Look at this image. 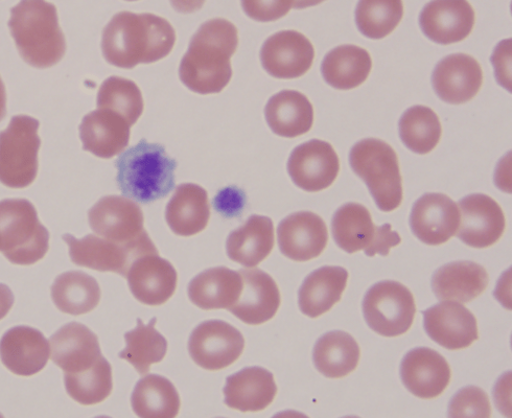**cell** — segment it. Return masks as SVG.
I'll return each instance as SVG.
<instances>
[{
    "instance_id": "3",
    "label": "cell",
    "mask_w": 512,
    "mask_h": 418,
    "mask_svg": "<svg viewBox=\"0 0 512 418\" xmlns=\"http://www.w3.org/2000/svg\"><path fill=\"white\" fill-rule=\"evenodd\" d=\"M9 28L21 58L29 65L49 68L64 57L66 41L55 5L41 0L20 2L11 10Z\"/></svg>"
},
{
    "instance_id": "13",
    "label": "cell",
    "mask_w": 512,
    "mask_h": 418,
    "mask_svg": "<svg viewBox=\"0 0 512 418\" xmlns=\"http://www.w3.org/2000/svg\"><path fill=\"white\" fill-rule=\"evenodd\" d=\"M457 238L473 248L496 244L504 234L506 221L501 206L490 196L473 194L459 201Z\"/></svg>"
},
{
    "instance_id": "20",
    "label": "cell",
    "mask_w": 512,
    "mask_h": 418,
    "mask_svg": "<svg viewBox=\"0 0 512 418\" xmlns=\"http://www.w3.org/2000/svg\"><path fill=\"white\" fill-rule=\"evenodd\" d=\"M133 296L147 306H161L174 295L178 275L174 266L150 253L136 259L126 276Z\"/></svg>"
},
{
    "instance_id": "26",
    "label": "cell",
    "mask_w": 512,
    "mask_h": 418,
    "mask_svg": "<svg viewBox=\"0 0 512 418\" xmlns=\"http://www.w3.org/2000/svg\"><path fill=\"white\" fill-rule=\"evenodd\" d=\"M277 386L273 375L263 367H247L226 379L224 403L242 412H259L274 401Z\"/></svg>"
},
{
    "instance_id": "39",
    "label": "cell",
    "mask_w": 512,
    "mask_h": 418,
    "mask_svg": "<svg viewBox=\"0 0 512 418\" xmlns=\"http://www.w3.org/2000/svg\"><path fill=\"white\" fill-rule=\"evenodd\" d=\"M403 144L416 154H428L438 145L442 133L437 114L429 107L407 109L399 123Z\"/></svg>"
},
{
    "instance_id": "35",
    "label": "cell",
    "mask_w": 512,
    "mask_h": 418,
    "mask_svg": "<svg viewBox=\"0 0 512 418\" xmlns=\"http://www.w3.org/2000/svg\"><path fill=\"white\" fill-rule=\"evenodd\" d=\"M337 246L347 253L366 252L374 243L378 226L372 222L368 209L359 203H346L337 209L332 220Z\"/></svg>"
},
{
    "instance_id": "17",
    "label": "cell",
    "mask_w": 512,
    "mask_h": 418,
    "mask_svg": "<svg viewBox=\"0 0 512 418\" xmlns=\"http://www.w3.org/2000/svg\"><path fill=\"white\" fill-rule=\"evenodd\" d=\"M278 246L286 258L308 262L327 248L329 232L323 219L311 212L292 214L279 223Z\"/></svg>"
},
{
    "instance_id": "33",
    "label": "cell",
    "mask_w": 512,
    "mask_h": 418,
    "mask_svg": "<svg viewBox=\"0 0 512 418\" xmlns=\"http://www.w3.org/2000/svg\"><path fill=\"white\" fill-rule=\"evenodd\" d=\"M372 68L369 53L357 45H340L324 57L321 74L325 82L339 90H351L363 84Z\"/></svg>"
},
{
    "instance_id": "18",
    "label": "cell",
    "mask_w": 512,
    "mask_h": 418,
    "mask_svg": "<svg viewBox=\"0 0 512 418\" xmlns=\"http://www.w3.org/2000/svg\"><path fill=\"white\" fill-rule=\"evenodd\" d=\"M482 83L481 65L467 54H453L440 60L432 75V85L438 98L453 105L474 99Z\"/></svg>"
},
{
    "instance_id": "47",
    "label": "cell",
    "mask_w": 512,
    "mask_h": 418,
    "mask_svg": "<svg viewBox=\"0 0 512 418\" xmlns=\"http://www.w3.org/2000/svg\"><path fill=\"white\" fill-rule=\"evenodd\" d=\"M14 294L11 289L0 284V320L4 319L14 305Z\"/></svg>"
},
{
    "instance_id": "46",
    "label": "cell",
    "mask_w": 512,
    "mask_h": 418,
    "mask_svg": "<svg viewBox=\"0 0 512 418\" xmlns=\"http://www.w3.org/2000/svg\"><path fill=\"white\" fill-rule=\"evenodd\" d=\"M402 239L397 231L392 230L389 223L378 226V232L374 243L365 252L367 257H375L376 254L387 257L392 247L400 245Z\"/></svg>"
},
{
    "instance_id": "43",
    "label": "cell",
    "mask_w": 512,
    "mask_h": 418,
    "mask_svg": "<svg viewBox=\"0 0 512 418\" xmlns=\"http://www.w3.org/2000/svg\"><path fill=\"white\" fill-rule=\"evenodd\" d=\"M490 399L479 387L467 386L460 389L449 405L450 417H491Z\"/></svg>"
},
{
    "instance_id": "37",
    "label": "cell",
    "mask_w": 512,
    "mask_h": 418,
    "mask_svg": "<svg viewBox=\"0 0 512 418\" xmlns=\"http://www.w3.org/2000/svg\"><path fill=\"white\" fill-rule=\"evenodd\" d=\"M131 404L134 413L142 418H174L180 410V397L170 380L148 375L136 384Z\"/></svg>"
},
{
    "instance_id": "1",
    "label": "cell",
    "mask_w": 512,
    "mask_h": 418,
    "mask_svg": "<svg viewBox=\"0 0 512 418\" xmlns=\"http://www.w3.org/2000/svg\"><path fill=\"white\" fill-rule=\"evenodd\" d=\"M176 33L171 23L154 14H116L103 31L105 60L131 69L166 58L174 49Z\"/></svg>"
},
{
    "instance_id": "31",
    "label": "cell",
    "mask_w": 512,
    "mask_h": 418,
    "mask_svg": "<svg viewBox=\"0 0 512 418\" xmlns=\"http://www.w3.org/2000/svg\"><path fill=\"white\" fill-rule=\"evenodd\" d=\"M211 218L207 192L194 183L180 184L169 204L166 219L175 235L192 237L203 231Z\"/></svg>"
},
{
    "instance_id": "34",
    "label": "cell",
    "mask_w": 512,
    "mask_h": 418,
    "mask_svg": "<svg viewBox=\"0 0 512 418\" xmlns=\"http://www.w3.org/2000/svg\"><path fill=\"white\" fill-rule=\"evenodd\" d=\"M359 360L360 347L357 341L343 331L323 335L314 347V364L320 374L330 379H340L353 373Z\"/></svg>"
},
{
    "instance_id": "23",
    "label": "cell",
    "mask_w": 512,
    "mask_h": 418,
    "mask_svg": "<svg viewBox=\"0 0 512 418\" xmlns=\"http://www.w3.org/2000/svg\"><path fill=\"white\" fill-rule=\"evenodd\" d=\"M239 273L243 289L237 303L228 311L250 325L271 320L281 307V293L273 278L260 269H243Z\"/></svg>"
},
{
    "instance_id": "10",
    "label": "cell",
    "mask_w": 512,
    "mask_h": 418,
    "mask_svg": "<svg viewBox=\"0 0 512 418\" xmlns=\"http://www.w3.org/2000/svg\"><path fill=\"white\" fill-rule=\"evenodd\" d=\"M244 348L242 333L221 320L202 322L189 341L191 358L206 370H221L234 364L242 356Z\"/></svg>"
},
{
    "instance_id": "48",
    "label": "cell",
    "mask_w": 512,
    "mask_h": 418,
    "mask_svg": "<svg viewBox=\"0 0 512 418\" xmlns=\"http://www.w3.org/2000/svg\"><path fill=\"white\" fill-rule=\"evenodd\" d=\"M7 114V92L5 84L0 78V122L5 119Z\"/></svg>"
},
{
    "instance_id": "36",
    "label": "cell",
    "mask_w": 512,
    "mask_h": 418,
    "mask_svg": "<svg viewBox=\"0 0 512 418\" xmlns=\"http://www.w3.org/2000/svg\"><path fill=\"white\" fill-rule=\"evenodd\" d=\"M52 298L63 313L79 316L95 310L101 300V289L89 274L69 271L59 275L52 286Z\"/></svg>"
},
{
    "instance_id": "6",
    "label": "cell",
    "mask_w": 512,
    "mask_h": 418,
    "mask_svg": "<svg viewBox=\"0 0 512 418\" xmlns=\"http://www.w3.org/2000/svg\"><path fill=\"white\" fill-rule=\"evenodd\" d=\"M349 165L367 185L380 211L390 213L403 201L399 158L393 148L378 138H365L349 153Z\"/></svg>"
},
{
    "instance_id": "14",
    "label": "cell",
    "mask_w": 512,
    "mask_h": 418,
    "mask_svg": "<svg viewBox=\"0 0 512 418\" xmlns=\"http://www.w3.org/2000/svg\"><path fill=\"white\" fill-rule=\"evenodd\" d=\"M312 42L296 31H282L269 37L261 50L265 71L277 79H296L306 75L313 65Z\"/></svg>"
},
{
    "instance_id": "40",
    "label": "cell",
    "mask_w": 512,
    "mask_h": 418,
    "mask_svg": "<svg viewBox=\"0 0 512 418\" xmlns=\"http://www.w3.org/2000/svg\"><path fill=\"white\" fill-rule=\"evenodd\" d=\"M68 396L81 405L90 406L104 402L113 388L112 367L102 357L99 362L83 373L64 374Z\"/></svg>"
},
{
    "instance_id": "30",
    "label": "cell",
    "mask_w": 512,
    "mask_h": 418,
    "mask_svg": "<svg viewBox=\"0 0 512 418\" xmlns=\"http://www.w3.org/2000/svg\"><path fill=\"white\" fill-rule=\"evenodd\" d=\"M243 289L239 272L226 267L208 269L189 285L192 303L202 310H229L240 298Z\"/></svg>"
},
{
    "instance_id": "4",
    "label": "cell",
    "mask_w": 512,
    "mask_h": 418,
    "mask_svg": "<svg viewBox=\"0 0 512 418\" xmlns=\"http://www.w3.org/2000/svg\"><path fill=\"white\" fill-rule=\"evenodd\" d=\"M119 189L139 203L149 204L166 198L175 188L177 161L165 147L150 144L143 138L115 161Z\"/></svg>"
},
{
    "instance_id": "22",
    "label": "cell",
    "mask_w": 512,
    "mask_h": 418,
    "mask_svg": "<svg viewBox=\"0 0 512 418\" xmlns=\"http://www.w3.org/2000/svg\"><path fill=\"white\" fill-rule=\"evenodd\" d=\"M50 346L53 362L68 375L83 373L103 357L97 335L79 322L64 325L51 337Z\"/></svg>"
},
{
    "instance_id": "25",
    "label": "cell",
    "mask_w": 512,
    "mask_h": 418,
    "mask_svg": "<svg viewBox=\"0 0 512 418\" xmlns=\"http://www.w3.org/2000/svg\"><path fill=\"white\" fill-rule=\"evenodd\" d=\"M130 128L118 113L105 109L92 111L80 125L83 149L104 159L119 155L129 145Z\"/></svg>"
},
{
    "instance_id": "28",
    "label": "cell",
    "mask_w": 512,
    "mask_h": 418,
    "mask_svg": "<svg viewBox=\"0 0 512 418\" xmlns=\"http://www.w3.org/2000/svg\"><path fill=\"white\" fill-rule=\"evenodd\" d=\"M347 281L348 271L342 267L325 266L313 271L299 289L300 311L310 318L329 312L341 300Z\"/></svg>"
},
{
    "instance_id": "45",
    "label": "cell",
    "mask_w": 512,
    "mask_h": 418,
    "mask_svg": "<svg viewBox=\"0 0 512 418\" xmlns=\"http://www.w3.org/2000/svg\"><path fill=\"white\" fill-rule=\"evenodd\" d=\"M295 3L285 2H243L245 13L258 21H274L285 16Z\"/></svg>"
},
{
    "instance_id": "19",
    "label": "cell",
    "mask_w": 512,
    "mask_h": 418,
    "mask_svg": "<svg viewBox=\"0 0 512 418\" xmlns=\"http://www.w3.org/2000/svg\"><path fill=\"white\" fill-rule=\"evenodd\" d=\"M448 361L429 347H416L401 364V378L413 396L430 400L440 396L451 381Z\"/></svg>"
},
{
    "instance_id": "24",
    "label": "cell",
    "mask_w": 512,
    "mask_h": 418,
    "mask_svg": "<svg viewBox=\"0 0 512 418\" xmlns=\"http://www.w3.org/2000/svg\"><path fill=\"white\" fill-rule=\"evenodd\" d=\"M475 25V11L468 2L428 3L420 14V26L431 41L438 44L457 43L467 38Z\"/></svg>"
},
{
    "instance_id": "12",
    "label": "cell",
    "mask_w": 512,
    "mask_h": 418,
    "mask_svg": "<svg viewBox=\"0 0 512 418\" xmlns=\"http://www.w3.org/2000/svg\"><path fill=\"white\" fill-rule=\"evenodd\" d=\"M340 171L339 157L330 143L312 139L296 147L288 161V173L301 190L316 193L328 189Z\"/></svg>"
},
{
    "instance_id": "16",
    "label": "cell",
    "mask_w": 512,
    "mask_h": 418,
    "mask_svg": "<svg viewBox=\"0 0 512 418\" xmlns=\"http://www.w3.org/2000/svg\"><path fill=\"white\" fill-rule=\"evenodd\" d=\"M422 314L427 335L449 351L463 350L479 338L475 316L455 301H442Z\"/></svg>"
},
{
    "instance_id": "29",
    "label": "cell",
    "mask_w": 512,
    "mask_h": 418,
    "mask_svg": "<svg viewBox=\"0 0 512 418\" xmlns=\"http://www.w3.org/2000/svg\"><path fill=\"white\" fill-rule=\"evenodd\" d=\"M273 247V222L258 215L251 216L242 227L232 231L226 242L228 258L247 268L259 266Z\"/></svg>"
},
{
    "instance_id": "5",
    "label": "cell",
    "mask_w": 512,
    "mask_h": 418,
    "mask_svg": "<svg viewBox=\"0 0 512 418\" xmlns=\"http://www.w3.org/2000/svg\"><path fill=\"white\" fill-rule=\"evenodd\" d=\"M50 247V232L39 221L27 199L0 201V252L14 265L31 266L41 261Z\"/></svg>"
},
{
    "instance_id": "8",
    "label": "cell",
    "mask_w": 512,
    "mask_h": 418,
    "mask_svg": "<svg viewBox=\"0 0 512 418\" xmlns=\"http://www.w3.org/2000/svg\"><path fill=\"white\" fill-rule=\"evenodd\" d=\"M368 327L384 337H398L412 327L416 306L411 291L399 282L383 281L372 286L363 299Z\"/></svg>"
},
{
    "instance_id": "27",
    "label": "cell",
    "mask_w": 512,
    "mask_h": 418,
    "mask_svg": "<svg viewBox=\"0 0 512 418\" xmlns=\"http://www.w3.org/2000/svg\"><path fill=\"white\" fill-rule=\"evenodd\" d=\"M490 283L485 268L475 262H452L440 267L432 277V290L440 300L470 303L480 296Z\"/></svg>"
},
{
    "instance_id": "32",
    "label": "cell",
    "mask_w": 512,
    "mask_h": 418,
    "mask_svg": "<svg viewBox=\"0 0 512 418\" xmlns=\"http://www.w3.org/2000/svg\"><path fill=\"white\" fill-rule=\"evenodd\" d=\"M265 116L268 126L276 135L294 138L312 129L314 108L301 92L283 90L268 101Z\"/></svg>"
},
{
    "instance_id": "11",
    "label": "cell",
    "mask_w": 512,
    "mask_h": 418,
    "mask_svg": "<svg viewBox=\"0 0 512 418\" xmlns=\"http://www.w3.org/2000/svg\"><path fill=\"white\" fill-rule=\"evenodd\" d=\"M69 247V257L74 264L100 272H114L126 278L132 263L150 253H158L154 244L124 246L95 235L78 240L72 235L62 237Z\"/></svg>"
},
{
    "instance_id": "15",
    "label": "cell",
    "mask_w": 512,
    "mask_h": 418,
    "mask_svg": "<svg viewBox=\"0 0 512 418\" xmlns=\"http://www.w3.org/2000/svg\"><path fill=\"white\" fill-rule=\"evenodd\" d=\"M459 223V208L447 195L425 194L412 207L410 228L413 235L427 245L447 243L456 236Z\"/></svg>"
},
{
    "instance_id": "41",
    "label": "cell",
    "mask_w": 512,
    "mask_h": 418,
    "mask_svg": "<svg viewBox=\"0 0 512 418\" xmlns=\"http://www.w3.org/2000/svg\"><path fill=\"white\" fill-rule=\"evenodd\" d=\"M98 108L118 113L133 126L144 112L142 91L131 80L110 77L99 90Z\"/></svg>"
},
{
    "instance_id": "44",
    "label": "cell",
    "mask_w": 512,
    "mask_h": 418,
    "mask_svg": "<svg viewBox=\"0 0 512 418\" xmlns=\"http://www.w3.org/2000/svg\"><path fill=\"white\" fill-rule=\"evenodd\" d=\"M246 200V194L243 190L230 187L218 193L213 205L216 211L225 218H235L243 213Z\"/></svg>"
},
{
    "instance_id": "42",
    "label": "cell",
    "mask_w": 512,
    "mask_h": 418,
    "mask_svg": "<svg viewBox=\"0 0 512 418\" xmlns=\"http://www.w3.org/2000/svg\"><path fill=\"white\" fill-rule=\"evenodd\" d=\"M404 15V5L391 2H360L356 9V23L362 35L369 39H383L399 26Z\"/></svg>"
},
{
    "instance_id": "38",
    "label": "cell",
    "mask_w": 512,
    "mask_h": 418,
    "mask_svg": "<svg viewBox=\"0 0 512 418\" xmlns=\"http://www.w3.org/2000/svg\"><path fill=\"white\" fill-rule=\"evenodd\" d=\"M156 318L149 324L137 319V327L125 334L126 348L119 357L129 362L139 375L149 374L152 364L165 359L168 341L156 329Z\"/></svg>"
},
{
    "instance_id": "21",
    "label": "cell",
    "mask_w": 512,
    "mask_h": 418,
    "mask_svg": "<svg viewBox=\"0 0 512 418\" xmlns=\"http://www.w3.org/2000/svg\"><path fill=\"white\" fill-rule=\"evenodd\" d=\"M51 346L44 335L33 328L19 325L5 333L0 340V359L20 377H32L48 364Z\"/></svg>"
},
{
    "instance_id": "7",
    "label": "cell",
    "mask_w": 512,
    "mask_h": 418,
    "mask_svg": "<svg viewBox=\"0 0 512 418\" xmlns=\"http://www.w3.org/2000/svg\"><path fill=\"white\" fill-rule=\"evenodd\" d=\"M40 123L29 115H16L0 132V182L11 189H25L38 174Z\"/></svg>"
},
{
    "instance_id": "2",
    "label": "cell",
    "mask_w": 512,
    "mask_h": 418,
    "mask_svg": "<svg viewBox=\"0 0 512 418\" xmlns=\"http://www.w3.org/2000/svg\"><path fill=\"white\" fill-rule=\"evenodd\" d=\"M238 44L234 23L220 18L203 23L180 63L181 82L199 95L219 94L231 80Z\"/></svg>"
},
{
    "instance_id": "9",
    "label": "cell",
    "mask_w": 512,
    "mask_h": 418,
    "mask_svg": "<svg viewBox=\"0 0 512 418\" xmlns=\"http://www.w3.org/2000/svg\"><path fill=\"white\" fill-rule=\"evenodd\" d=\"M90 228L108 241L138 247L153 244L144 228L142 208L128 198L107 196L88 213Z\"/></svg>"
}]
</instances>
